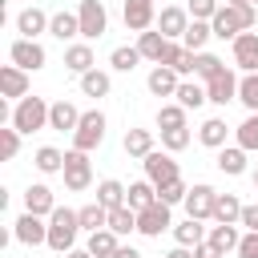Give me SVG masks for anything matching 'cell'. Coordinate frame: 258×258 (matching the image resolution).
I'll list each match as a JSON object with an SVG mask.
<instances>
[{
    "label": "cell",
    "instance_id": "cell-1",
    "mask_svg": "<svg viewBox=\"0 0 258 258\" xmlns=\"http://www.w3.org/2000/svg\"><path fill=\"white\" fill-rule=\"evenodd\" d=\"M210 28H214L218 40H234L238 32L258 28V8H254V4H222V8L214 12Z\"/></svg>",
    "mask_w": 258,
    "mask_h": 258
},
{
    "label": "cell",
    "instance_id": "cell-2",
    "mask_svg": "<svg viewBox=\"0 0 258 258\" xmlns=\"http://www.w3.org/2000/svg\"><path fill=\"white\" fill-rule=\"evenodd\" d=\"M81 234H85V230H81L77 210L56 206V210L48 214V250H52V254H69V250L77 246V238H81Z\"/></svg>",
    "mask_w": 258,
    "mask_h": 258
},
{
    "label": "cell",
    "instance_id": "cell-3",
    "mask_svg": "<svg viewBox=\"0 0 258 258\" xmlns=\"http://www.w3.org/2000/svg\"><path fill=\"white\" fill-rule=\"evenodd\" d=\"M48 109H52V101L28 93V97H20V101L12 105V121H8V125H16L24 137H32V133L48 129Z\"/></svg>",
    "mask_w": 258,
    "mask_h": 258
},
{
    "label": "cell",
    "instance_id": "cell-4",
    "mask_svg": "<svg viewBox=\"0 0 258 258\" xmlns=\"http://www.w3.org/2000/svg\"><path fill=\"white\" fill-rule=\"evenodd\" d=\"M105 129H109L105 113H101V109H85V113H81V125L73 129V149H85V153L101 149V141H105Z\"/></svg>",
    "mask_w": 258,
    "mask_h": 258
},
{
    "label": "cell",
    "instance_id": "cell-5",
    "mask_svg": "<svg viewBox=\"0 0 258 258\" xmlns=\"http://www.w3.org/2000/svg\"><path fill=\"white\" fill-rule=\"evenodd\" d=\"M60 177H64V189H69V194H85V189L93 185V161H89V153H85V149H69Z\"/></svg>",
    "mask_w": 258,
    "mask_h": 258
},
{
    "label": "cell",
    "instance_id": "cell-6",
    "mask_svg": "<svg viewBox=\"0 0 258 258\" xmlns=\"http://www.w3.org/2000/svg\"><path fill=\"white\" fill-rule=\"evenodd\" d=\"M77 16H81V40H101L109 32V8L105 0H81L77 4Z\"/></svg>",
    "mask_w": 258,
    "mask_h": 258
},
{
    "label": "cell",
    "instance_id": "cell-7",
    "mask_svg": "<svg viewBox=\"0 0 258 258\" xmlns=\"http://www.w3.org/2000/svg\"><path fill=\"white\" fill-rule=\"evenodd\" d=\"M8 60L20 64L24 73H40V69L48 64V52H44L40 40H32V36H16V40L8 44Z\"/></svg>",
    "mask_w": 258,
    "mask_h": 258
},
{
    "label": "cell",
    "instance_id": "cell-8",
    "mask_svg": "<svg viewBox=\"0 0 258 258\" xmlns=\"http://www.w3.org/2000/svg\"><path fill=\"white\" fill-rule=\"evenodd\" d=\"M141 169H145V177H149L153 185H165V181H177V177H181V165L173 161L169 149H153V153H145V157H141Z\"/></svg>",
    "mask_w": 258,
    "mask_h": 258
},
{
    "label": "cell",
    "instance_id": "cell-9",
    "mask_svg": "<svg viewBox=\"0 0 258 258\" xmlns=\"http://www.w3.org/2000/svg\"><path fill=\"white\" fill-rule=\"evenodd\" d=\"M165 230H173V206L153 202V206H145V210L137 214V234H141V238H161Z\"/></svg>",
    "mask_w": 258,
    "mask_h": 258
},
{
    "label": "cell",
    "instance_id": "cell-10",
    "mask_svg": "<svg viewBox=\"0 0 258 258\" xmlns=\"http://www.w3.org/2000/svg\"><path fill=\"white\" fill-rule=\"evenodd\" d=\"M12 238H16L20 246H48V218L24 210V214L12 222Z\"/></svg>",
    "mask_w": 258,
    "mask_h": 258
},
{
    "label": "cell",
    "instance_id": "cell-11",
    "mask_svg": "<svg viewBox=\"0 0 258 258\" xmlns=\"http://www.w3.org/2000/svg\"><path fill=\"white\" fill-rule=\"evenodd\" d=\"M121 20L129 32H149L157 24V8L153 0H121Z\"/></svg>",
    "mask_w": 258,
    "mask_h": 258
},
{
    "label": "cell",
    "instance_id": "cell-12",
    "mask_svg": "<svg viewBox=\"0 0 258 258\" xmlns=\"http://www.w3.org/2000/svg\"><path fill=\"white\" fill-rule=\"evenodd\" d=\"M230 52H234V69L238 73H258V32H238L230 40Z\"/></svg>",
    "mask_w": 258,
    "mask_h": 258
},
{
    "label": "cell",
    "instance_id": "cell-13",
    "mask_svg": "<svg viewBox=\"0 0 258 258\" xmlns=\"http://www.w3.org/2000/svg\"><path fill=\"white\" fill-rule=\"evenodd\" d=\"M189 20H194L189 8H181V4H165V8L157 12V24H153V28H157L161 36H169V40H181L185 28H189Z\"/></svg>",
    "mask_w": 258,
    "mask_h": 258
},
{
    "label": "cell",
    "instance_id": "cell-14",
    "mask_svg": "<svg viewBox=\"0 0 258 258\" xmlns=\"http://www.w3.org/2000/svg\"><path fill=\"white\" fill-rule=\"evenodd\" d=\"M214 202H218V189H214V185H206V181L189 185V194H185V218L210 222V218H214Z\"/></svg>",
    "mask_w": 258,
    "mask_h": 258
},
{
    "label": "cell",
    "instance_id": "cell-15",
    "mask_svg": "<svg viewBox=\"0 0 258 258\" xmlns=\"http://www.w3.org/2000/svg\"><path fill=\"white\" fill-rule=\"evenodd\" d=\"M238 81H242V77H238L234 69H222V73H218L214 81H206L210 105H222V109H226L230 101H238Z\"/></svg>",
    "mask_w": 258,
    "mask_h": 258
},
{
    "label": "cell",
    "instance_id": "cell-16",
    "mask_svg": "<svg viewBox=\"0 0 258 258\" xmlns=\"http://www.w3.org/2000/svg\"><path fill=\"white\" fill-rule=\"evenodd\" d=\"M64 69H69L73 77H85L89 69H97V52H93V44H89V40H73V44H64Z\"/></svg>",
    "mask_w": 258,
    "mask_h": 258
},
{
    "label": "cell",
    "instance_id": "cell-17",
    "mask_svg": "<svg viewBox=\"0 0 258 258\" xmlns=\"http://www.w3.org/2000/svg\"><path fill=\"white\" fill-rule=\"evenodd\" d=\"M214 165H218L226 177H242V173H250V153H246V149L234 141V145H222V149H218Z\"/></svg>",
    "mask_w": 258,
    "mask_h": 258
},
{
    "label": "cell",
    "instance_id": "cell-18",
    "mask_svg": "<svg viewBox=\"0 0 258 258\" xmlns=\"http://www.w3.org/2000/svg\"><path fill=\"white\" fill-rule=\"evenodd\" d=\"M81 125V109L73 105V101H64V97H56L52 101V109H48V129H56V133H69L73 137V129Z\"/></svg>",
    "mask_w": 258,
    "mask_h": 258
},
{
    "label": "cell",
    "instance_id": "cell-19",
    "mask_svg": "<svg viewBox=\"0 0 258 258\" xmlns=\"http://www.w3.org/2000/svg\"><path fill=\"white\" fill-rule=\"evenodd\" d=\"M28 89H32V85H28V73H24L20 64H12V60L0 64V93H4V97L20 101V97H28Z\"/></svg>",
    "mask_w": 258,
    "mask_h": 258
},
{
    "label": "cell",
    "instance_id": "cell-20",
    "mask_svg": "<svg viewBox=\"0 0 258 258\" xmlns=\"http://www.w3.org/2000/svg\"><path fill=\"white\" fill-rule=\"evenodd\" d=\"M177 85H181V77H177V69H169V64H153L149 77H145V89H149L153 97H173Z\"/></svg>",
    "mask_w": 258,
    "mask_h": 258
},
{
    "label": "cell",
    "instance_id": "cell-21",
    "mask_svg": "<svg viewBox=\"0 0 258 258\" xmlns=\"http://www.w3.org/2000/svg\"><path fill=\"white\" fill-rule=\"evenodd\" d=\"M24 210L48 218V214L56 210V194H52V185H48V181H32V185L24 189Z\"/></svg>",
    "mask_w": 258,
    "mask_h": 258
},
{
    "label": "cell",
    "instance_id": "cell-22",
    "mask_svg": "<svg viewBox=\"0 0 258 258\" xmlns=\"http://www.w3.org/2000/svg\"><path fill=\"white\" fill-rule=\"evenodd\" d=\"M48 20H52V16H48L44 8L28 4V8L16 16V32H20V36H32V40H40V36L48 32Z\"/></svg>",
    "mask_w": 258,
    "mask_h": 258
},
{
    "label": "cell",
    "instance_id": "cell-23",
    "mask_svg": "<svg viewBox=\"0 0 258 258\" xmlns=\"http://www.w3.org/2000/svg\"><path fill=\"white\" fill-rule=\"evenodd\" d=\"M48 36H56L60 44H73V40L81 36V16H77V12H69V8L52 12V20H48Z\"/></svg>",
    "mask_w": 258,
    "mask_h": 258
},
{
    "label": "cell",
    "instance_id": "cell-24",
    "mask_svg": "<svg viewBox=\"0 0 258 258\" xmlns=\"http://www.w3.org/2000/svg\"><path fill=\"white\" fill-rule=\"evenodd\" d=\"M230 137H234V129L226 125V117H206V121L198 125V141H202L206 149H222Z\"/></svg>",
    "mask_w": 258,
    "mask_h": 258
},
{
    "label": "cell",
    "instance_id": "cell-25",
    "mask_svg": "<svg viewBox=\"0 0 258 258\" xmlns=\"http://www.w3.org/2000/svg\"><path fill=\"white\" fill-rule=\"evenodd\" d=\"M173 101H177V105H185V109H202V105H210L206 81H198V77H181V85H177Z\"/></svg>",
    "mask_w": 258,
    "mask_h": 258
},
{
    "label": "cell",
    "instance_id": "cell-26",
    "mask_svg": "<svg viewBox=\"0 0 258 258\" xmlns=\"http://www.w3.org/2000/svg\"><path fill=\"white\" fill-rule=\"evenodd\" d=\"M121 145H125V153H129V157H137V161H141L145 153H153V149H157V145H153V129H141V125H129Z\"/></svg>",
    "mask_w": 258,
    "mask_h": 258
},
{
    "label": "cell",
    "instance_id": "cell-27",
    "mask_svg": "<svg viewBox=\"0 0 258 258\" xmlns=\"http://www.w3.org/2000/svg\"><path fill=\"white\" fill-rule=\"evenodd\" d=\"M85 246H89V254H93V258H113V254H117V246H121V234H113V230L105 226V230L85 234Z\"/></svg>",
    "mask_w": 258,
    "mask_h": 258
},
{
    "label": "cell",
    "instance_id": "cell-28",
    "mask_svg": "<svg viewBox=\"0 0 258 258\" xmlns=\"http://www.w3.org/2000/svg\"><path fill=\"white\" fill-rule=\"evenodd\" d=\"M81 81V93L85 97H93V101H101V97H109L113 93V77L105 73V69H89L85 77H77Z\"/></svg>",
    "mask_w": 258,
    "mask_h": 258
},
{
    "label": "cell",
    "instance_id": "cell-29",
    "mask_svg": "<svg viewBox=\"0 0 258 258\" xmlns=\"http://www.w3.org/2000/svg\"><path fill=\"white\" fill-rule=\"evenodd\" d=\"M125 194H129V185H125V181H117V177H101V181H97V202H101L105 210L125 206Z\"/></svg>",
    "mask_w": 258,
    "mask_h": 258
},
{
    "label": "cell",
    "instance_id": "cell-30",
    "mask_svg": "<svg viewBox=\"0 0 258 258\" xmlns=\"http://www.w3.org/2000/svg\"><path fill=\"white\" fill-rule=\"evenodd\" d=\"M210 226H202V218H185V222H173V242L177 246H198L206 242Z\"/></svg>",
    "mask_w": 258,
    "mask_h": 258
},
{
    "label": "cell",
    "instance_id": "cell-31",
    "mask_svg": "<svg viewBox=\"0 0 258 258\" xmlns=\"http://www.w3.org/2000/svg\"><path fill=\"white\" fill-rule=\"evenodd\" d=\"M206 238H210L218 250H226V254H230V250H238V242H242V230H238V222H214Z\"/></svg>",
    "mask_w": 258,
    "mask_h": 258
},
{
    "label": "cell",
    "instance_id": "cell-32",
    "mask_svg": "<svg viewBox=\"0 0 258 258\" xmlns=\"http://www.w3.org/2000/svg\"><path fill=\"white\" fill-rule=\"evenodd\" d=\"M141 60H145V56H141L137 44H117V48L109 52V69H113V73H133Z\"/></svg>",
    "mask_w": 258,
    "mask_h": 258
},
{
    "label": "cell",
    "instance_id": "cell-33",
    "mask_svg": "<svg viewBox=\"0 0 258 258\" xmlns=\"http://www.w3.org/2000/svg\"><path fill=\"white\" fill-rule=\"evenodd\" d=\"M32 165H36V173L52 177V173H60V169H64V153H60L56 145H40V149L32 153Z\"/></svg>",
    "mask_w": 258,
    "mask_h": 258
},
{
    "label": "cell",
    "instance_id": "cell-34",
    "mask_svg": "<svg viewBox=\"0 0 258 258\" xmlns=\"http://www.w3.org/2000/svg\"><path fill=\"white\" fill-rule=\"evenodd\" d=\"M157 202V185L149 181V177H141V181H129V194H125V206H133L137 214L145 210V206H153Z\"/></svg>",
    "mask_w": 258,
    "mask_h": 258
},
{
    "label": "cell",
    "instance_id": "cell-35",
    "mask_svg": "<svg viewBox=\"0 0 258 258\" xmlns=\"http://www.w3.org/2000/svg\"><path fill=\"white\" fill-rule=\"evenodd\" d=\"M77 218H81V230H85V234H93V230H105V226H109V210H105L97 198H93L89 206H81V210H77Z\"/></svg>",
    "mask_w": 258,
    "mask_h": 258
},
{
    "label": "cell",
    "instance_id": "cell-36",
    "mask_svg": "<svg viewBox=\"0 0 258 258\" xmlns=\"http://www.w3.org/2000/svg\"><path fill=\"white\" fill-rule=\"evenodd\" d=\"M234 141H238L246 153H258V113H246V117L234 125Z\"/></svg>",
    "mask_w": 258,
    "mask_h": 258
},
{
    "label": "cell",
    "instance_id": "cell-37",
    "mask_svg": "<svg viewBox=\"0 0 258 258\" xmlns=\"http://www.w3.org/2000/svg\"><path fill=\"white\" fill-rule=\"evenodd\" d=\"M210 40H214V28H210V20H189V28H185L181 44H185L189 52H202Z\"/></svg>",
    "mask_w": 258,
    "mask_h": 258
},
{
    "label": "cell",
    "instance_id": "cell-38",
    "mask_svg": "<svg viewBox=\"0 0 258 258\" xmlns=\"http://www.w3.org/2000/svg\"><path fill=\"white\" fill-rule=\"evenodd\" d=\"M165 44H169V36H161L157 28H149V32H137V48H141V56L145 60H161V52H165Z\"/></svg>",
    "mask_w": 258,
    "mask_h": 258
},
{
    "label": "cell",
    "instance_id": "cell-39",
    "mask_svg": "<svg viewBox=\"0 0 258 258\" xmlns=\"http://www.w3.org/2000/svg\"><path fill=\"white\" fill-rule=\"evenodd\" d=\"M181 125H189V109L177 101H165L157 109V129H181Z\"/></svg>",
    "mask_w": 258,
    "mask_h": 258
},
{
    "label": "cell",
    "instance_id": "cell-40",
    "mask_svg": "<svg viewBox=\"0 0 258 258\" xmlns=\"http://www.w3.org/2000/svg\"><path fill=\"white\" fill-rule=\"evenodd\" d=\"M109 230L121 234V238L137 234V210H133V206H117V210H109Z\"/></svg>",
    "mask_w": 258,
    "mask_h": 258
},
{
    "label": "cell",
    "instance_id": "cell-41",
    "mask_svg": "<svg viewBox=\"0 0 258 258\" xmlns=\"http://www.w3.org/2000/svg\"><path fill=\"white\" fill-rule=\"evenodd\" d=\"M222 69H226V60H222V56H214V52H206V48H202V52H194V77H198V81H214Z\"/></svg>",
    "mask_w": 258,
    "mask_h": 258
},
{
    "label": "cell",
    "instance_id": "cell-42",
    "mask_svg": "<svg viewBox=\"0 0 258 258\" xmlns=\"http://www.w3.org/2000/svg\"><path fill=\"white\" fill-rule=\"evenodd\" d=\"M242 206H246V202H238V194H218V202H214V222H242Z\"/></svg>",
    "mask_w": 258,
    "mask_h": 258
},
{
    "label": "cell",
    "instance_id": "cell-43",
    "mask_svg": "<svg viewBox=\"0 0 258 258\" xmlns=\"http://www.w3.org/2000/svg\"><path fill=\"white\" fill-rule=\"evenodd\" d=\"M238 101L246 113H258V73H242L238 81Z\"/></svg>",
    "mask_w": 258,
    "mask_h": 258
},
{
    "label": "cell",
    "instance_id": "cell-44",
    "mask_svg": "<svg viewBox=\"0 0 258 258\" xmlns=\"http://www.w3.org/2000/svg\"><path fill=\"white\" fill-rule=\"evenodd\" d=\"M189 141H194L189 125H181V129H161V149H169V153H181Z\"/></svg>",
    "mask_w": 258,
    "mask_h": 258
},
{
    "label": "cell",
    "instance_id": "cell-45",
    "mask_svg": "<svg viewBox=\"0 0 258 258\" xmlns=\"http://www.w3.org/2000/svg\"><path fill=\"white\" fill-rule=\"evenodd\" d=\"M185 194H189V185L177 177V181H165V185H157V202H165V206H185Z\"/></svg>",
    "mask_w": 258,
    "mask_h": 258
},
{
    "label": "cell",
    "instance_id": "cell-46",
    "mask_svg": "<svg viewBox=\"0 0 258 258\" xmlns=\"http://www.w3.org/2000/svg\"><path fill=\"white\" fill-rule=\"evenodd\" d=\"M20 137H24V133H20L16 125H4V129H0V157H4V161H12V157L20 153Z\"/></svg>",
    "mask_w": 258,
    "mask_h": 258
},
{
    "label": "cell",
    "instance_id": "cell-47",
    "mask_svg": "<svg viewBox=\"0 0 258 258\" xmlns=\"http://www.w3.org/2000/svg\"><path fill=\"white\" fill-rule=\"evenodd\" d=\"M185 52H189V48H185V44H181V40H169V44H165V52H161V60H157V64H169V69H177V64H181V60H185ZM177 77H181V73H177Z\"/></svg>",
    "mask_w": 258,
    "mask_h": 258
},
{
    "label": "cell",
    "instance_id": "cell-48",
    "mask_svg": "<svg viewBox=\"0 0 258 258\" xmlns=\"http://www.w3.org/2000/svg\"><path fill=\"white\" fill-rule=\"evenodd\" d=\"M185 8H189L194 20H214V12H218L222 4H218V0H185Z\"/></svg>",
    "mask_w": 258,
    "mask_h": 258
},
{
    "label": "cell",
    "instance_id": "cell-49",
    "mask_svg": "<svg viewBox=\"0 0 258 258\" xmlns=\"http://www.w3.org/2000/svg\"><path fill=\"white\" fill-rule=\"evenodd\" d=\"M234 254H238V258H258V230H246Z\"/></svg>",
    "mask_w": 258,
    "mask_h": 258
},
{
    "label": "cell",
    "instance_id": "cell-50",
    "mask_svg": "<svg viewBox=\"0 0 258 258\" xmlns=\"http://www.w3.org/2000/svg\"><path fill=\"white\" fill-rule=\"evenodd\" d=\"M194 258H226V250H218V246L206 238V242H198V246H194Z\"/></svg>",
    "mask_w": 258,
    "mask_h": 258
},
{
    "label": "cell",
    "instance_id": "cell-51",
    "mask_svg": "<svg viewBox=\"0 0 258 258\" xmlns=\"http://www.w3.org/2000/svg\"><path fill=\"white\" fill-rule=\"evenodd\" d=\"M242 230H258V202H250V206H242V222H238Z\"/></svg>",
    "mask_w": 258,
    "mask_h": 258
},
{
    "label": "cell",
    "instance_id": "cell-52",
    "mask_svg": "<svg viewBox=\"0 0 258 258\" xmlns=\"http://www.w3.org/2000/svg\"><path fill=\"white\" fill-rule=\"evenodd\" d=\"M113 258H145V254H141V250H137V246H125V242H121V246H117V254H113Z\"/></svg>",
    "mask_w": 258,
    "mask_h": 258
},
{
    "label": "cell",
    "instance_id": "cell-53",
    "mask_svg": "<svg viewBox=\"0 0 258 258\" xmlns=\"http://www.w3.org/2000/svg\"><path fill=\"white\" fill-rule=\"evenodd\" d=\"M165 258H194V246H173Z\"/></svg>",
    "mask_w": 258,
    "mask_h": 258
},
{
    "label": "cell",
    "instance_id": "cell-54",
    "mask_svg": "<svg viewBox=\"0 0 258 258\" xmlns=\"http://www.w3.org/2000/svg\"><path fill=\"white\" fill-rule=\"evenodd\" d=\"M64 258H93V254H89V246H73Z\"/></svg>",
    "mask_w": 258,
    "mask_h": 258
},
{
    "label": "cell",
    "instance_id": "cell-55",
    "mask_svg": "<svg viewBox=\"0 0 258 258\" xmlns=\"http://www.w3.org/2000/svg\"><path fill=\"white\" fill-rule=\"evenodd\" d=\"M250 181H254V189H258V165H254V169H250Z\"/></svg>",
    "mask_w": 258,
    "mask_h": 258
},
{
    "label": "cell",
    "instance_id": "cell-56",
    "mask_svg": "<svg viewBox=\"0 0 258 258\" xmlns=\"http://www.w3.org/2000/svg\"><path fill=\"white\" fill-rule=\"evenodd\" d=\"M226 4H254V0H226Z\"/></svg>",
    "mask_w": 258,
    "mask_h": 258
},
{
    "label": "cell",
    "instance_id": "cell-57",
    "mask_svg": "<svg viewBox=\"0 0 258 258\" xmlns=\"http://www.w3.org/2000/svg\"><path fill=\"white\" fill-rule=\"evenodd\" d=\"M254 8H258V0H254Z\"/></svg>",
    "mask_w": 258,
    "mask_h": 258
}]
</instances>
